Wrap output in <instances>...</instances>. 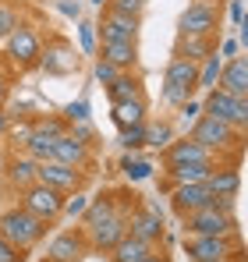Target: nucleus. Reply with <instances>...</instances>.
Wrapping results in <instances>:
<instances>
[{"mask_svg":"<svg viewBox=\"0 0 248 262\" xmlns=\"http://www.w3.org/2000/svg\"><path fill=\"white\" fill-rule=\"evenodd\" d=\"M43 262H57V259H43Z\"/></svg>","mask_w":248,"mask_h":262,"instance_id":"obj_53","label":"nucleus"},{"mask_svg":"<svg viewBox=\"0 0 248 262\" xmlns=\"http://www.w3.org/2000/svg\"><path fill=\"white\" fill-rule=\"evenodd\" d=\"M124 145V152H138V149H146V124H131V128H121V138H117Z\"/></svg>","mask_w":248,"mask_h":262,"instance_id":"obj_33","label":"nucleus"},{"mask_svg":"<svg viewBox=\"0 0 248 262\" xmlns=\"http://www.w3.org/2000/svg\"><path fill=\"white\" fill-rule=\"evenodd\" d=\"M184 255L192 262H213V259H231L234 255V234L216 237V234H188L184 237Z\"/></svg>","mask_w":248,"mask_h":262,"instance_id":"obj_8","label":"nucleus"},{"mask_svg":"<svg viewBox=\"0 0 248 262\" xmlns=\"http://www.w3.org/2000/svg\"><path fill=\"white\" fill-rule=\"evenodd\" d=\"M220 71H223V57L213 50L206 60H199V89H202V92L216 89L220 85Z\"/></svg>","mask_w":248,"mask_h":262,"instance_id":"obj_31","label":"nucleus"},{"mask_svg":"<svg viewBox=\"0 0 248 262\" xmlns=\"http://www.w3.org/2000/svg\"><path fill=\"white\" fill-rule=\"evenodd\" d=\"M163 85H181V89L199 92V64L184 60V57H170V64L163 71Z\"/></svg>","mask_w":248,"mask_h":262,"instance_id":"obj_20","label":"nucleus"},{"mask_svg":"<svg viewBox=\"0 0 248 262\" xmlns=\"http://www.w3.org/2000/svg\"><path fill=\"white\" fill-rule=\"evenodd\" d=\"M39 181L50 184V188H57L60 195H71V191H82L85 170H75V167H68V163H60V160H43L39 163Z\"/></svg>","mask_w":248,"mask_h":262,"instance_id":"obj_10","label":"nucleus"},{"mask_svg":"<svg viewBox=\"0 0 248 262\" xmlns=\"http://www.w3.org/2000/svg\"><path fill=\"white\" fill-rule=\"evenodd\" d=\"M92 4H96V7H107V4H110V0H92Z\"/></svg>","mask_w":248,"mask_h":262,"instance_id":"obj_51","label":"nucleus"},{"mask_svg":"<svg viewBox=\"0 0 248 262\" xmlns=\"http://www.w3.org/2000/svg\"><path fill=\"white\" fill-rule=\"evenodd\" d=\"M110 117H114L117 128L146 124V121H149V103H146V96H142V99H121V103H110Z\"/></svg>","mask_w":248,"mask_h":262,"instance_id":"obj_21","label":"nucleus"},{"mask_svg":"<svg viewBox=\"0 0 248 262\" xmlns=\"http://www.w3.org/2000/svg\"><path fill=\"white\" fill-rule=\"evenodd\" d=\"M231 18H234V21L245 18V4H241V0H231Z\"/></svg>","mask_w":248,"mask_h":262,"instance_id":"obj_48","label":"nucleus"},{"mask_svg":"<svg viewBox=\"0 0 248 262\" xmlns=\"http://www.w3.org/2000/svg\"><path fill=\"white\" fill-rule=\"evenodd\" d=\"M92 75H96V82H99V85H110V82H114V78H117L121 71H117V68H114L110 60L96 57V68H92Z\"/></svg>","mask_w":248,"mask_h":262,"instance_id":"obj_40","label":"nucleus"},{"mask_svg":"<svg viewBox=\"0 0 248 262\" xmlns=\"http://www.w3.org/2000/svg\"><path fill=\"white\" fill-rule=\"evenodd\" d=\"M89 252V237H85L82 227H75V230H60L53 241H50V248H46V259H57V262H78Z\"/></svg>","mask_w":248,"mask_h":262,"instance_id":"obj_13","label":"nucleus"},{"mask_svg":"<svg viewBox=\"0 0 248 262\" xmlns=\"http://www.w3.org/2000/svg\"><path fill=\"white\" fill-rule=\"evenodd\" d=\"M89 202H92V199H89V195H85V191H71V195H64V213H60V216H82L85 209H89Z\"/></svg>","mask_w":248,"mask_h":262,"instance_id":"obj_36","label":"nucleus"},{"mask_svg":"<svg viewBox=\"0 0 248 262\" xmlns=\"http://www.w3.org/2000/svg\"><path fill=\"white\" fill-rule=\"evenodd\" d=\"M167 191H170V206H174L177 216H188V213H195V209L213 202V191L206 188V181L202 184H174Z\"/></svg>","mask_w":248,"mask_h":262,"instance_id":"obj_14","label":"nucleus"},{"mask_svg":"<svg viewBox=\"0 0 248 262\" xmlns=\"http://www.w3.org/2000/svg\"><path fill=\"white\" fill-rule=\"evenodd\" d=\"M7 96H11V78H7V71L0 68V106L7 103Z\"/></svg>","mask_w":248,"mask_h":262,"instance_id":"obj_47","label":"nucleus"},{"mask_svg":"<svg viewBox=\"0 0 248 262\" xmlns=\"http://www.w3.org/2000/svg\"><path fill=\"white\" fill-rule=\"evenodd\" d=\"M128 234L149 241V245H160L163 241V216L156 206H131L128 209Z\"/></svg>","mask_w":248,"mask_h":262,"instance_id":"obj_9","label":"nucleus"},{"mask_svg":"<svg viewBox=\"0 0 248 262\" xmlns=\"http://www.w3.org/2000/svg\"><path fill=\"white\" fill-rule=\"evenodd\" d=\"M50 160H60V163H68V167H75V170H85L89 163H92V145L89 142H78L75 135H60L57 142H53V156Z\"/></svg>","mask_w":248,"mask_h":262,"instance_id":"obj_16","label":"nucleus"},{"mask_svg":"<svg viewBox=\"0 0 248 262\" xmlns=\"http://www.w3.org/2000/svg\"><path fill=\"white\" fill-rule=\"evenodd\" d=\"M99 57L110 60L117 71H131L138 64V46L135 43H103L99 46Z\"/></svg>","mask_w":248,"mask_h":262,"instance_id":"obj_23","label":"nucleus"},{"mask_svg":"<svg viewBox=\"0 0 248 262\" xmlns=\"http://www.w3.org/2000/svg\"><path fill=\"white\" fill-rule=\"evenodd\" d=\"M213 167L216 163H170V167H163V188H174V184H202Z\"/></svg>","mask_w":248,"mask_h":262,"instance_id":"obj_19","label":"nucleus"},{"mask_svg":"<svg viewBox=\"0 0 248 262\" xmlns=\"http://www.w3.org/2000/svg\"><path fill=\"white\" fill-rule=\"evenodd\" d=\"M199 145H206L209 152L216 156V163H220V156H238L241 152V131L234 128V124H227V121H216V117H209V114H202L195 124H192V131H188Z\"/></svg>","mask_w":248,"mask_h":262,"instance_id":"obj_1","label":"nucleus"},{"mask_svg":"<svg viewBox=\"0 0 248 262\" xmlns=\"http://www.w3.org/2000/svg\"><path fill=\"white\" fill-rule=\"evenodd\" d=\"M220 32V4L213 0H192L177 21V36H206L213 39Z\"/></svg>","mask_w":248,"mask_h":262,"instance_id":"obj_3","label":"nucleus"},{"mask_svg":"<svg viewBox=\"0 0 248 262\" xmlns=\"http://www.w3.org/2000/svg\"><path fill=\"white\" fill-rule=\"evenodd\" d=\"M174 138H177V135H174V124H170V121H146V145H149V149L163 152Z\"/></svg>","mask_w":248,"mask_h":262,"instance_id":"obj_29","label":"nucleus"},{"mask_svg":"<svg viewBox=\"0 0 248 262\" xmlns=\"http://www.w3.org/2000/svg\"><path fill=\"white\" fill-rule=\"evenodd\" d=\"M107 92H110V103H121V99H142V96H146L142 82H138L131 71H121V75L107 85Z\"/></svg>","mask_w":248,"mask_h":262,"instance_id":"obj_26","label":"nucleus"},{"mask_svg":"<svg viewBox=\"0 0 248 262\" xmlns=\"http://www.w3.org/2000/svg\"><path fill=\"white\" fill-rule=\"evenodd\" d=\"M124 234H128V209H117L114 216H107L99 227L85 230V237H89V248H92V252H110Z\"/></svg>","mask_w":248,"mask_h":262,"instance_id":"obj_12","label":"nucleus"},{"mask_svg":"<svg viewBox=\"0 0 248 262\" xmlns=\"http://www.w3.org/2000/svg\"><path fill=\"white\" fill-rule=\"evenodd\" d=\"M39 68L43 75H53V78H68L78 71V53H75V43H68L64 36H50L43 43V53H39Z\"/></svg>","mask_w":248,"mask_h":262,"instance_id":"obj_4","label":"nucleus"},{"mask_svg":"<svg viewBox=\"0 0 248 262\" xmlns=\"http://www.w3.org/2000/svg\"><path fill=\"white\" fill-rule=\"evenodd\" d=\"M220 89H227L231 96H248V53H238V57L223 60Z\"/></svg>","mask_w":248,"mask_h":262,"instance_id":"obj_18","label":"nucleus"},{"mask_svg":"<svg viewBox=\"0 0 248 262\" xmlns=\"http://www.w3.org/2000/svg\"><path fill=\"white\" fill-rule=\"evenodd\" d=\"M142 262H170V259H167V255H163V248H156L153 255H146V259H142Z\"/></svg>","mask_w":248,"mask_h":262,"instance_id":"obj_49","label":"nucleus"},{"mask_svg":"<svg viewBox=\"0 0 248 262\" xmlns=\"http://www.w3.org/2000/svg\"><path fill=\"white\" fill-rule=\"evenodd\" d=\"M7 124H11V117H7V114H4V106H0V138L7 135Z\"/></svg>","mask_w":248,"mask_h":262,"instance_id":"obj_50","label":"nucleus"},{"mask_svg":"<svg viewBox=\"0 0 248 262\" xmlns=\"http://www.w3.org/2000/svg\"><path fill=\"white\" fill-rule=\"evenodd\" d=\"M153 252H156V245H149V241H142V237H135V234H124L121 241L110 248L114 262H142L146 255H153Z\"/></svg>","mask_w":248,"mask_h":262,"instance_id":"obj_22","label":"nucleus"},{"mask_svg":"<svg viewBox=\"0 0 248 262\" xmlns=\"http://www.w3.org/2000/svg\"><path fill=\"white\" fill-rule=\"evenodd\" d=\"M184 220V230L188 234H216V237H231V234H238V220L234 213H223L220 206H202V209H195V213H188Z\"/></svg>","mask_w":248,"mask_h":262,"instance_id":"obj_7","label":"nucleus"},{"mask_svg":"<svg viewBox=\"0 0 248 262\" xmlns=\"http://www.w3.org/2000/svg\"><path fill=\"white\" fill-rule=\"evenodd\" d=\"M68 135H75L78 142H89V145L96 142V131H92L89 121H71V124H68Z\"/></svg>","mask_w":248,"mask_h":262,"instance_id":"obj_43","label":"nucleus"},{"mask_svg":"<svg viewBox=\"0 0 248 262\" xmlns=\"http://www.w3.org/2000/svg\"><path fill=\"white\" fill-rule=\"evenodd\" d=\"M216 53H220L223 60H231V57H238V53H241V43H238V39H223Z\"/></svg>","mask_w":248,"mask_h":262,"instance_id":"obj_45","label":"nucleus"},{"mask_svg":"<svg viewBox=\"0 0 248 262\" xmlns=\"http://www.w3.org/2000/svg\"><path fill=\"white\" fill-rule=\"evenodd\" d=\"M78 43H82V53H89V57H96L99 53V32H96V21H82L78 18Z\"/></svg>","mask_w":248,"mask_h":262,"instance_id":"obj_34","label":"nucleus"},{"mask_svg":"<svg viewBox=\"0 0 248 262\" xmlns=\"http://www.w3.org/2000/svg\"><path fill=\"white\" fill-rule=\"evenodd\" d=\"M57 11H60V14H68V18H75V21L82 18V7H78V0H60V4H57Z\"/></svg>","mask_w":248,"mask_h":262,"instance_id":"obj_46","label":"nucleus"},{"mask_svg":"<svg viewBox=\"0 0 248 262\" xmlns=\"http://www.w3.org/2000/svg\"><path fill=\"white\" fill-rule=\"evenodd\" d=\"M117 213V206H114V199L110 195H103V199H92L89 202V209L82 213V230H92V227H99L107 216H114Z\"/></svg>","mask_w":248,"mask_h":262,"instance_id":"obj_28","label":"nucleus"},{"mask_svg":"<svg viewBox=\"0 0 248 262\" xmlns=\"http://www.w3.org/2000/svg\"><path fill=\"white\" fill-rule=\"evenodd\" d=\"M160 156H163V167H170V163H216V156L206 145H199L192 135L188 138H174Z\"/></svg>","mask_w":248,"mask_h":262,"instance_id":"obj_15","label":"nucleus"},{"mask_svg":"<svg viewBox=\"0 0 248 262\" xmlns=\"http://www.w3.org/2000/svg\"><path fill=\"white\" fill-rule=\"evenodd\" d=\"M213 262H234V255H231V259H213Z\"/></svg>","mask_w":248,"mask_h":262,"instance_id":"obj_52","label":"nucleus"},{"mask_svg":"<svg viewBox=\"0 0 248 262\" xmlns=\"http://www.w3.org/2000/svg\"><path fill=\"white\" fill-rule=\"evenodd\" d=\"M7 138H11V149L22 152L29 145V138H32V117H22L18 124H7Z\"/></svg>","mask_w":248,"mask_h":262,"instance_id":"obj_32","label":"nucleus"},{"mask_svg":"<svg viewBox=\"0 0 248 262\" xmlns=\"http://www.w3.org/2000/svg\"><path fill=\"white\" fill-rule=\"evenodd\" d=\"M60 117H64L68 124H71V121H89V103H85V99H71Z\"/></svg>","mask_w":248,"mask_h":262,"instance_id":"obj_41","label":"nucleus"},{"mask_svg":"<svg viewBox=\"0 0 248 262\" xmlns=\"http://www.w3.org/2000/svg\"><path fill=\"white\" fill-rule=\"evenodd\" d=\"M146 4H149V0H110L107 11H117V14H128V18H142Z\"/></svg>","mask_w":248,"mask_h":262,"instance_id":"obj_37","label":"nucleus"},{"mask_svg":"<svg viewBox=\"0 0 248 262\" xmlns=\"http://www.w3.org/2000/svg\"><path fill=\"white\" fill-rule=\"evenodd\" d=\"M238 184H241V174L234 170V167H213L206 177V188L213 195H238Z\"/></svg>","mask_w":248,"mask_h":262,"instance_id":"obj_24","label":"nucleus"},{"mask_svg":"<svg viewBox=\"0 0 248 262\" xmlns=\"http://www.w3.org/2000/svg\"><path fill=\"white\" fill-rule=\"evenodd\" d=\"M4 174H7V184H11L14 191H22V188H29V184L39 181V160H32L25 149H22V152H11Z\"/></svg>","mask_w":248,"mask_h":262,"instance_id":"obj_17","label":"nucleus"},{"mask_svg":"<svg viewBox=\"0 0 248 262\" xmlns=\"http://www.w3.org/2000/svg\"><path fill=\"white\" fill-rule=\"evenodd\" d=\"M121 170H124V177H128L131 184H138V181H149V177L156 174V167H153L149 160L135 156V152H124V156H121Z\"/></svg>","mask_w":248,"mask_h":262,"instance_id":"obj_30","label":"nucleus"},{"mask_svg":"<svg viewBox=\"0 0 248 262\" xmlns=\"http://www.w3.org/2000/svg\"><path fill=\"white\" fill-rule=\"evenodd\" d=\"M138 29H142V18H128V14H117V11H103V18L96 25L103 43H135Z\"/></svg>","mask_w":248,"mask_h":262,"instance_id":"obj_11","label":"nucleus"},{"mask_svg":"<svg viewBox=\"0 0 248 262\" xmlns=\"http://www.w3.org/2000/svg\"><path fill=\"white\" fill-rule=\"evenodd\" d=\"M231 106H234V96L227 92V89H209L206 99H202V114H209V117H216V121H227L231 117Z\"/></svg>","mask_w":248,"mask_h":262,"instance_id":"obj_27","label":"nucleus"},{"mask_svg":"<svg viewBox=\"0 0 248 262\" xmlns=\"http://www.w3.org/2000/svg\"><path fill=\"white\" fill-rule=\"evenodd\" d=\"M177 114H181V121H184V124L192 128V124H195V121L202 117V103H199V99L192 96L188 103H181V106H177Z\"/></svg>","mask_w":248,"mask_h":262,"instance_id":"obj_42","label":"nucleus"},{"mask_svg":"<svg viewBox=\"0 0 248 262\" xmlns=\"http://www.w3.org/2000/svg\"><path fill=\"white\" fill-rule=\"evenodd\" d=\"M192 96H195L192 89H181V85H163V103H167V106H174V110H177L181 103H188Z\"/></svg>","mask_w":248,"mask_h":262,"instance_id":"obj_39","label":"nucleus"},{"mask_svg":"<svg viewBox=\"0 0 248 262\" xmlns=\"http://www.w3.org/2000/svg\"><path fill=\"white\" fill-rule=\"evenodd\" d=\"M14 29H18V11H14L11 4L0 0V39H7Z\"/></svg>","mask_w":248,"mask_h":262,"instance_id":"obj_38","label":"nucleus"},{"mask_svg":"<svg viewBox=\"0 0 248 262\" xmlns=\"http://www.w3.org/2000/svg\"><path fill=\"white\" fill-rule=\"evenodd\" d=\"M209 53H213V39L206 36H177V43H174V57H184V60H206Z\"/></svg>","mask_w":248,"mask_h":262,"instance_id":"obj_25","label":"nucleus"},{"mask_svg":"<svg viewBox=\"0 0 248 262\" xmlns=\"http://www.w3.org/2000/svg\"><path fill=\"white\" fill-rule=\"evenodd\" d=\"M4 43H7V57H11V64H14L18 71H29V68L39 64L43 36L36 32V25H22V21H18V29H14Z\"/></svg>","mask_w":248,"mask_h":262,"instance_id":"obj_6","label":"nucleus"},{"mask_svg":"<svg viewBox=\"0 0 248 262\" xmlns=\"http://www.w3.org/2000/svg\"><path fill=\"white\" fill-rule=\"evenodd\" d=\"M0 262H25V252H22V248H14L4 234H0Z\"/></svg>","mask_w":248,"mask_h":262,"instance_id":"obj_44","label":"nucleus"},{"mask_svg":"<svg viewBox=\"0 0 248 262\" xmlns=\"http://www.w3.org/2000/svg\"><path fill=\"white\" fill-rule=\"evenodd\" d=\"M0 234H4L14 248L29 252L32 245H39V241H43V234H46V220L32 216V213L22 209V206H14V209H4V213H0Z\"/></svg>","mask_w":248,"mask_h":262,"instance_id":"obj_2","label":"nucleus"},{"mask_svg":"<svg viewBox=\"0 0 248 262\" xmlns=\"http://www.w3.org/2000/svg\"><path fill=\"white\" fill-rule=\"evenodd\" d=\"M18 206H22V209H29L32 216L53 223V220L64 213V195H60L57 188H50V184L36 181V184H29V188H22V191H18Z\"/></svg>","mask_w":248,"mask_h":262,"instance_id":"obj_5","label":"nucleus"},{"mask_svg":"<svg viewBox=\"0 0 248 262\" xmlns=\"http://www.w3.org/2000/svg\"><path fill=\"white\" fill-rule=\"evenodd\" d=\"M227 124H234L241 135H248V96H234V106H231Z\"/></svg>","mask_w":248,"mask_h":262,"instance_id":"obj_35","label":"nucleus"}]
</instances>
